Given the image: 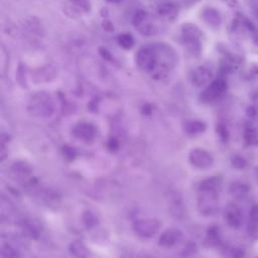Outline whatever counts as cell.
Listing matches in <instances>:
<instances>
[{"label": "cell", "instance_id": "cell-1", "mask_svg": "<svg viewBox=\"0 0 258 258\" xmlns=\"http://www.w3.org/2000/svg\"><path fill=\"white\" fill-rule=\"evenodd\" d=\"M156 60L151 76L156 80L165 78L177 62V54L174 48L164 42L155 43Z\"/></svg>", "mask_w": 258, "mask_h": 258}, {"label": "cell", "instance_id": "cell-2", "mask_svg": "<svg viewBox=\"0 0 258 258\" xmlns=\"http://www.w3.org/2000/svg\"><path fill=\"white\" fill-rule=\"evenodd\" d=\"M230 32L242 39H250L258 45V28L255 24L242 13H236L230 24Z\"/></svg>", "mask_w": 258, "mask_h": 258}, {"label": "cell", "instance_id": "cell-3", "mask_svg": "<svg viewBox=\"0 0 258 258\" xmlns=\"http://www.w3.org/2000/svg\"><path fill=\"white\" fill-rule=\"evenodd\" d=\"M180 39L186 50L199 56L203 50V33L194 23H183L180 27Z\"/></svg>", "mask_w": 258, "mask_h": 258}, {"label": "cell", "instance_id": "cell-4", "mask_svg": "<svg viewBox=\"0 0 258 258\" xmlns=\"http://www.w3.org/2000/svg\"><path fill=\"white\" fill-rule=\"evenodd\" d=\"M54 101L50 94L38 92L31 96L28 103L29 112L37 117L46 118L54 112Z\"/></svg>", "mask_w": 258, "mask_h": 258}, {"label": "cell", "instance_id": "cell-5", "mask_svg": "<svg viewBox=\"0 0 258 258\" xmlns=\"http://www.w3.org/2000/svg\"><path fill=\"white\" fill-rule=\"evenodd\" d=\"M132 23L134 27L145 36L153 35L158 30L154 17H152L151 14L143 9H138L134 13L132 17Z\"/></svg>", "mask_w": 258, "mask_h": 258}, {"label": "cell", "instance_id": "cell-6", "mask_svg": "<svg viewBox=\"0 0 258 258\" xmlns=\"http://www.w3.org/2000/svg\"><path fill=\"white\" fill-rule=\"evenodd\" d=\"M228 89V83L224 77L211 81L206 89L201 93L200 99L204 103H212L224 96Z\"/></svg>", "mask_w": 258, "mask_h": 258}, {"label": "cell", "instance_id": "cell-7", "mask_svg": "<svg viewBox=\"0 0 258 258\" xmlns=\"http://www.w3.org/2000/svg\"><path fill=\"white\" fill-rule=\"evenodd\" d=\"M219 192L199 190L198 210L204 216H213L219 211Z\"/></svg>", "mask_w": 258, "mask_h": 258}, {"label": "cell", "instance_id": "cell-8", "mask_svg": "<svg viewBox=\"0 0 258 258\" xmlns=\"http://www.w3.org/2000/svg\"><path fill=\"white\" fill-rule=\"evenodd\" d=\"M136 63L142 71L151 74L155 67L156 60V49L155 43L146 44L139 48L136 53Z\"/></svg>", "mask_w": 258, "mask_h": 258}, {"label": "cell", "instance_id": "cell-9", "mask_svg": "<svg viewBox=\"0 0 258 258\" xmlns=\"http://www.w3.org/2000/svg\"><path fill=\"white\" fill-rule=\"evenodd\" d=\"M133 229L138 236L143 238H150L159 231L160 222L153 218L137 220L133 224Z\"/></svg>", "mask_w": 258, "mask_h": 258}, {"label": "cell", "instance_id": "cell-10", "mask_svg": "<svg viewBox=\"0 0 258 258\" xmlns=\"http://www.w3.org/2000/svg\"><path fill=\"white\" fill-rule=\"evenodd\" d=\"M189 162L199 169L210 168L214 163V158L211 153L205 149L196 148L189 152Z\"/></svg>", "mask_w": 258, "mask_h": 258}, {"label": "cell", "instance_id": "cell-11", "mask_svg": "<svg viewBox=\"0 0 258 258\" xmlns=\"http://www.w3.org/2000/svg\"><path fill=\"white\" fill-rule=\"evenodd\" d=\"M156 13L160 19L173 21L179 13V6L171 0H163L157 4Z\"/></svg>", "mask_w": 258, "mask_h": 258}, {"label": "cell", "instance_id": "cell-12", "mask_svg": "<svg viewBox=\"0 0 258 258\" xmlns=\"http://www.w3.org/2000/svg\"><path fill=\"white\" fill-rule=\"evenodd\" d=\"M10 173L17 181L27 183L32 178V167L26 161H17L10 167Z\"/></svg>", "mask_w": 258, "mask_h": 258}, {"label": "cell", "instance_id": "cell-13", "mask_svg": "<svg viewBox=\"0 0 258 258\" xmlns=\"http://www.w3.org/2000/svg\"><path fill=\"white\" fill-rule=\"evenodd\" d=\"M227 225L232 229H239L243 223V213L236 204H229L224 212Z\"/></svg>", "mask_w": 258, "mask_h": 258}, {"label": "cell", "instance_id": "cell-14", "mask_svg": "<svg viewBox=\"0 0 258 258\" xmlns=\"http://www.w3.org/2000/svg\"><path fill=\"white\" fill-rule=\"evenodd\" d=\"M213 78L212 70L207 66H200L196 68L190 75V80L196 87H204L208 85Z\"/></svg>", "mask_w": 258, "mask_h": 258}, {"label": "cell", "instance_id": "cell-15", "mask_svg": "<svg viewBox=\"0 0 258 258\" xmlns=\"http://www.w3.org/2000/svg\"><path fill=\"white\" fill-rule=\"evenodd\" d=\"M201 17L204 20V22L212 28H218L222 23L221 12L218 9L211 6H206L203 8Z\"/></svg>", "mask_w": 258, "mask_h": 258}, {"label": "cell", "instance_id": "cell-16", "mask_svg": "<svg viewBox=\"0 0 258 258\" xmlns=\"http://www.w3.org/2000/svg\"><path fill=\"white\" fill-rule=\"evenodd\" d=\"M73 133L77 138L85 142H91L95 139L97 130L95 126L90 123H79L73 129Z\"/></svg>", "mask_w": 258, "mask_h": 258}, {"label": "cell", "instance_id": "cell-17", "mask_svg": "<svg viewBox=\"0 0 258 258\" xmlns=\"http://www.w3.org/2000/svg\"><path fill=\"white\" fill-rule=\"evenodd\" d=\"M181 240H182L181 231L177 229H168L160 235L158 242L160 246L170 248L177 245Z\"/></svg>", "mask_w": 258, "mask_h": 258}, {"label": "cell", "instance_id": "cell-18", "mask_svg": "<svg viewBox=\"0 0 258 258\" xmlns=\"http://www.w3.org/2000/svg\"><path fill=\"white\" fill-rule=\"evenodd\" d=\"M247 233L252 240L258 238V204L252 206L248 215Z\"/></svg>", "mask_w": 258, "mask_h": 258}, {"label": "cell", "instance_id": "cell-19", "mask_svg": "<svg viewBox=\"0 0 258 258\" xmlns=\"http://www.w3.org/2000/svg\"><path fill=\"white\" fill-rule=\"evenodd\" d=\"M223 185V178L220 175L211 176L202 180L199 184V190H208L219 192Z\"/></svg>", "mask_w": 258, "mask_h": 258}, {"label": "cell", "instance_id": "cell-20", "mask_svg": "<svg viewBox=\"0 0 258 258\" xmlns=\"http://www.w3.org/2000/svg\"><path fill=\"white\" fill-rule=\"evenodd\" d=\"M243 140L246 146H258V127L252 124L245 125Z\"/></svg>", "mask_w": 258, "mask_h": 258}, {"label": "cell", "instance_id": "cell-21", "mask_svg": "<svg viewBox=\"0 0 258 258\" xmlns=\"http://www.w3.org/2000/svg\"><path fill=\"white\" fill-rule=\"evenodd\" d=\"M249 191H250V186L245 182L234 181L229 186L230 195L237 200L244 199L249 194Z\"/></svg>", "mask_w": 258, "mask_h": 258}, {"label": "cell", "instance_id": "cell-22", "mask_svg": "<svg viewBox=\"0 0 258 258\" xmlns=\"http://www.w3.org/2000/svg\"><path fill=\"white\" fill-rule=\"evenodd\" d=\"M22 227L26 235L31 238H38L41 233V225L34 219H24L22 220Z\"/></svg>", "mask_w": 258, "mask_h": 258}, {"label": "cell", "instance_id": "cell-23", "mask_svg": "<svg viewBox=\"0 0 258 258\" xmlns=\"http://www.w3.org/2000/svg\"><path fill=\"white\" fill-rule=\"evenodd\" d=\"M206 129H207V124L204 121H201V120L187 121L184 125L185 132L187 134H190V135L200 134V133L206 131Z\"/></svg>", "mask_w": 258, "mask_h": 258}, {"label": "cell", "instance_id": "cell-24", "mask_svg": "<svg viewBox=\"0 0 258 258\" xmlns=\"http://www.w3.org/2000/svg\"><path fill=\"white\" fill-rule=\"evenodd\" d=\"M207 242L211 246H217L221 243V232L217 225H212L207 230Z\"/></svg>", "mask_w": 258, "mask_h": 258}, {"label": "cell", "instance_id": "cell-25", "mask_svg": "<svg viewBox=\"0 0 258 258\" xmlns=\"http://www.w3.org/2000/svg\"><path fill=\"white\" fill-rule=\"evenodd\" d=\"M70 252L78 257H87L89 255V250L85 244L80 241H75L70 245Z\"/></svg>", "mask_w": 258, "mask_h": 258}, {"label": "cell", "instance_id": "cell-26", "mask_svg": "<svg viewBox=\"0 0 258 258\" xmlns=\"http://www.w3.org/2000/svg\"><path fill=\"white\" fill-rule=\"evenodd\" d=\"M118 44L124 49H130L134 45V38L130 33H122L118 35Z\"/></svg>", "mask_w": 258, "mask_h": 258}, {"label": "cell", "instance_id": "cell-27", "mask_svg": "<svg viewBox=\"0 0 258 258\" xmlns=\"http://www.w3.org/2000/svg\"><path fill=\"white\" fill-rule=\"evenodd\" d=\"M43 201L47 206L55 207L57 204H59L60 199H59V196L55 191L46 190L43 192Z\"/></svg>", "mask_w": 258, "mask_h": 258}, {"label": "cell", "instance_id": "cell-28", "mask_svg": "<svg viewBox=\"0 0 258 258\" xmlns=\"http://www.w3.org/2000/svg\"><path fill=\"white\" fill-rule=\"evenodd\" d=\"M231 163L235 168H238V169H243L248 165L247 159L240 154L233 155L231 158Z\"/></svg>", "mask_w": 258, "mask_h": 258}, {"label": "cell", "instance_id": "cell-29", "mask_svg": "<svg viewBox=\"0 0 258 258\" xmlns=\"http://www.w3.org/2000/svg\"><path fill=\"white\" fill-rule=\"evenodd\" d=\"M71 4L78 10V12H89L90 11V2L88 0H70Z\"/></svg>", "mask_w": 258, "mask_h": 258}, {"label": "cell", "instance_id": "cell-30", "mask_svg": "<svg viewBox=\"0 0 258 258\" xmlns=\"http://www.w3.org/2000/svg\"><path fill=\"white\" fill-rule=\"evenodd\" d=\"M217 133H218L222 142H227L229 140L230 133H229V130H228L227 126L224 123H219L217 125Z\"/></svg>", "mask_w": 258, "mask_h": 258}, {"label": "cell", "instance_id": "cell-31", "mask_svg": "<svg viewBox=\"0 0 258 258\" xmlns=\"http://www.w3.org/2000/svg\"><path fill=\"white\" fill-rule=\"evenodd\" d=\"M17 79H18V83L22 87H27L26 86V67L23 63H21V62L18 66Z\"/></svg>", "mask_w": 258, "mask_h": 258}, {"label": "cell", "instance_id": "cell-32", "mask_svg": "<svg viewBox=\"0 0 258 258\" xmlns=\"http://www.w3.org/2000/svg\"><path fill=\"white\" fill-rule=\"evenodd\" d=\"M84 221H85V224L88 226V227H93L94 225H96L98 223V219L97 217L92 213V212H86L85 215H84Z\"/></svg>", "mask_w": 258, "mask_h": 258}, {"label": "cell", "instance_id": "cell-33", "mask_svg": "<svg viewBox=\"0 0 258 258\" xmlns=\"http://www.w3.org/2000/svg\"><path fill=\"white\" fill-rule=\"evenodd\" d=\"M247 78L250 80L258 79V64L252 63L247 71Z\"/></svg>", "mask_w": 258, "mask_h": 258}, {"label": "cell", "instance_id": "cell-34", "mask_svg": "<svg viewBox=\"0 0 258 258\" xmlns=\"http://www.w3.org/2000/svg\"><path fill=\"white\" fill-rule=\"evenodd\" d=\"M249 6L254 17L258 19V0H250Z\"/></svg>", "mask_w": 258, "mask_h": 258}, {"label": "cell", "instance_id": "cell-35", "mask_svg": "<svg viewBox=\"0 0 258 258\" xmlns=\"http://www.w3.org/2000/svg\"><path fill=\"white\" fill-rule=\"evenodd\" d=\"M250 100H251L252 104L258 109V88L254 89V90L250 93Z\"/></svg>", "mask_w": 258, "mask_h": 258}, {"label": "cell", "instance_id": "cell-36", "mask_svg": "<svg viewBox=\"0 0 258 258\" xmlns=\"http://www.w3.org/2000/svg\"><path fill=\"white\" fill-rule=\"evenodd\" d=\"M102 26H103V28H104L106 31L111 32V31L114 30V25H113V23H112L109 19H104L103 22H102Z\"/></svg>", "mask_w": 258, "mask_h": 258}, {"label": "cell", "instance_id": "cell-37", "mask_svg": "<svg viewBox=\"0 0 258 258\" xmlns=\"http://www.w3.org/2000/svg\"><path fill=\"white\" fill-rule=\"evenodd\" d=\"M257 108L252 104V105H250V106H248L247 107V109H246V113H247V115L249 116V117H255L256 115H257Z\"/></svg>", "mask_w": 258, "mask_h": 258}, {"label": "cell", "instance_id": "cell-38", "mask_svg": "<svg viewBox=\"0 0 258 258\" xmlns=\"http://www.w3.org/2000/svg\"><path fill=\"white\" fill-rule=\"evenodd\" d=\"M106 1L111 2V3H120V2L123 1V0H106Z\"/></svg>", "mask_w": 258, "mask_h": 258}, {"label": "cell", "instance_id": "cell-39", "mask_svg": "<svg viewBox=\"0 0 258 258\" xmlns=\"http://www.w3.org/2000/svg\"><path fill=\"white\" fill-rule=\"evenodd\" d=\"M185 1H188V2H196L197 0H185Z\"/></svg>", "mask_w": 258, "mask_h": 258}, {"label": "cell", "instance_id": "cell-40", "mask_svg": "<svg viewBox=\"0 0 258 258\" xmlns=\"http://www.w3.org/2000/svg\"><path fill=\"white\" fill-rule=\"evenodd\" d=\"M256 172H257V175H258V167L256 168Z\"/></svg>", "mask_w": 258, "mask_h": 258}]
</instances>
